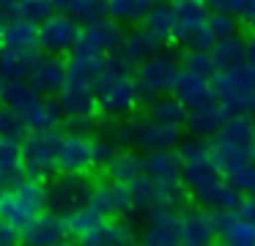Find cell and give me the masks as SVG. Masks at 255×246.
Here are the masks:
<instances>
[{
  "label": "cell",
  "instance_id": "cell-31",
  "mask_svg": "<svg viewBox=\"0 0 255 246\" xmlns=\"http://www.w3.org/2000/svg\"><path fill=\"white\" fill-rule=\"evenodd\" d=\"M39 58H41L39 49L22 52V49L0 47V82L3 80H28Z\"/></svg>",
  "mask_w": 255,
  "mask_h": 246
},
{
  "label": "cell",
  "instance_id": "cell-34",
  "mask_svg": "<svg viewBox=\"0 0 255 246\" xmlns=\"http://www.w3.org/2000/svg\"><path fill=\"white\" fill-rule=\"evenodd\" d=\"M187 104L176 96V93H162V96L151 98L148 101V115L154 120H162V123H173V126H184L187 120Z\"/></svg>",
  "mask_w": 255,
  "mask_h": 246
},
{
  "label": "cell",
  "instance_id": "cell-37",
  "mask_svg": "<svg viewBox=\"0 0 255 246\" xmlns=\"http://www.w3.org/2000/svg\"><path fill=\"white\" fill-rule=\"evenodd\" d=\"M140 25L154 33L162 44L173 41V5H170V0H156L154 8L145 14V19Z\"/></svg>",
  "mask_w": 255,
  "mask_h": 246
},
{
  "label": "cell",
  "instance_id": "cell-15",
  "mask_svg": "<svg viewBox=\"0 0 255 246\" xmlns=\"http://www.w3.org/2000/svg\"><path fill=\"white\" fill-rule=\"evenodd\" d=\"M66 123L85 129L99 118V101H96V87H83V85H63L58 93Z\"/></svg>",
  "mask_w": 255,
  "mask_h": 246
},
{
  "label": "cell",
  "instance_id": "cell-22",
  "mask_svg": "<svg viewBox=\"0 0 255 246\" xmlns=\"http://www.w3.org/2000/svg\"><path fill=\"white\" fill-rule=\"evenodd\" d=\"M228 118H231V112L214 98V101H209V104H200V107L189 109L184 126H187V131L192 137H200V140H209L211 137V140H214L217 131L225 126Z\"/></svg>",
  "mask_w": 255,
  "mask_h": 246
},
{
  "label": "cell",
  "instance_id": "cell-6",
  "mask_svg": "<svg viewBox=\"0 0 255 246\" xmlns=\"http://www.w3.org/2000/svg\"><path fill=\"white\" fill-rule=\"evenodd\" d=\"M214 90L217 101L231 115L236 112H253L255 115V66L242 60L236 66L214 71Z\"/></svg>",
  "mask_w": 255,
  "mask_h": 246
},
{
  "label": "cell",
  "instance_id": "cell-2",
  "mask_svg": "<svg viewBox=\"0 0 255 246\" xmlns=\"http://www.w3.org/2000/svg\"><path fill=\"white\" fill-rule=\"evenodd\" d=\"M96 101H99L102 118L113 120L137 112L140 101H143L137 77H134V63H129L118 49L105 58V69L96 82Z\"/></svg>",
  "mask_w": 255,
  "mask_h": 246
},
{
  "label": "cell",
  "instance_id": "cell-8",
  "mask_svg": "<svg viewBox=\"0 0 255 246\" xmlns=\"http://www.w3.org/2000/svg\"><path fill=\"white\" fill-rule=\"evenodd\" d=\"M94 186L96 180L91 178V172H55L47 178V211L61 216L77 211L91 200Z\"/></svg>",
  "mask_w": 255,
  "mask_h": 246
},
{
  "label": "cell",
  "instance_id": "cell-33",
  "mask_svg": "<svg viewBox=\"0 0 255 246\" xmlns=\"http://www.w3.org/2000/svg\"><path fill=\"white\" fill-rule=\"evenodd\" d=\"M211 58H214L217 69H228V66H236L242 60H247V41H244L239 33L225 38H217L214 44L209 47Z\"/></svg>",
  "mask_w": 255,
  "mask_h": 246
},
{
  "label": "cell",
  "instance_id": "cell-39",
  "mask_svg": "<svg viewBox=\"0 0 255 246\" xmlns=\"http://www.w3.org/2000/svg\"><path fill=\"white\" fill-rule=\"evenodd\" d=\"M102 219H107V216H102L96 208H91L88 202H85L83 208H77V211H72V213H66V227H69V235L72 238H80L83 233H88L91 227H94L96 222H102Z\"/></svg>",
  "mask_w": 255,
  "mask_h": 246
},
{
  "label": "cell",
  "instance_id": "cell-43",
  "mask_svg": "<svg viewBox=\"0 0 255 246\" xmlns=\"http://www.w3.org/2000/svg\"><path fill=\"white\" fill-rule=\"evenodd\" d=\"M0 134L17 137V140H22V137L28 134V126H25V120L19 118L14 109H8L3 101H0Z\"/></svg>",
  "mask_w": 255,
  "mask_h": 246
},
{
  "label": "cell",
  "instance_id": "cell-46",
  "mask_svg": "<svg viewBox=\"0 0 255 246\" xmlns=\"http://www.w3.org/2000/svg\"><path fill=\"white\" fill-rule=\"evenodd\" d=\"M211 11H220V14H231V16H239L244 8L247 0H206Z\"/></svg>",
  "mask_w": 255,
  "mask_h": 246
},
{
  "label": "cell",
  "instance_id": "cell-32",
  "mask_svg": "<svg viewBox=\"0 0 255 246\" xmlns=\"http://www.w3.org/2000/svg\"><path fill=\"white\" fill-rule=\"evenodd\" d=\"M63 123H66V115H63L58 98H50V96L41 98L33 107V112L25 118L28 131H52V129H61Z\"/></svg>",
  "mask_w": 255,
  "mask_h": 246
},
{
  "label": "cell",
  "instance_id": "cell-12",
  "mask_svg": "<svg viewBox=\"0 0 255 246\" xmlns=\"http://www.w3.org/2000/svg\"><path fill=\"white\" fill-rule=\"evenodd\" d=\"M124 25L113 16H99L94 22H85L80 27L77 44H74L72 52H94V55H110L121 47L124 41Z\"/></svg>",
  "mask_w": 255,
  "mask_h": 246
},
{
  "label": "cell",
  "instance_id": "cell-40",
  "mask_svg": "<svg viewBox=\"0 0 255 246\" xmlns=\"http://www.w3.org/2000/svg\"><path fill=\"white\" fill-rule=\"evenodd\" d=\"M55 11L58 8H55L52 0H19V3L11 8V16H22V19H28V22L41 25V22H44L50 14H55Z\"/></svg>",
  "mask_w": 255,
  "mask_h": 246
},
{
  "label": "cell",
  "instance_id": "cell-17",
  "mask_svg": "<svg viewBox=\"0 0 255 246\" xmlns=\"http://www.w3.org/2000/svg\"><path fill=\"white\" fill-rule=\"evenodd\" d=\"M88 205L96 208L102 216H134V202H132L129 183H118V180H110V178H107V183L94 186V194H91Z\"/></svg>",
  "mask_w": 255,
  "mask_h": 246
},
{
  "label": "cell",
  "instance_id": "cell-41",
  "mask_svg": "<svg viewBox=\"0 0 255 246\" xmlns=\"http://www.w3.org/2000/svg\"><path fill=\"white\" fill-rule=\"evenodd\" d=\"M225 178L236 191H242V194H255V159L231 167L225 172Z\"/></svg>",
  "mask_w": 255,
  "mask_h": 246
},
{
  "label": "cell",
  "instance_id": "cell-36",
  "mask_svg": "<svg viewBox=\"0 0 255 246\" xmlns=\"http://www.w3.org/2000/svg\"><path fill=\"white\" fill-rule=\"evenodd\" d=\"M0 172L6 175V186L14 178L25 172V162H22V140L8 134H0Z\"/></svg>",
  "mask_w": 255,
  "mask_h": 246
},
{
  "label": "cell",
  "instance_id": "cell-47",
  "mask_svg": "<svg viewBox=\"0 0 255 246\" xmlns=\"http://www.w3.org/2000/svg\"><path fill=\"white\" fill-rule=\"evenodd\" d=\"M11 244H22V230L8 224L6 219H0V246H11Z\"/></svg>",
  "mask_w": 255,
  "mask_h": 246
},
{
  "label": "cell",
  "instance_id": "cell-5",
  "mask_svg": "<svg viewBox=\"0 0 255 246\" xmlns=\"http://www.w3.org/2000/svg\"><path fill=\"white\" fill-rule=\"evenodd\" d=\"M211 159L222 175L242 162L255 159V118L253 112H236L225 120L211 142Z\"/></svg>",
  "mask_w": 255,
  "mask_h": 246
},
{
  "label": "cell",
  "instance_id": "cell-16",
  "mask_svg": "<svg viewBox=\"0 0 255 246\" xmlns=\"http://www.w3.org/2000/svg\"><path fill=\"white\" fill-rule=\"evenodd\" d=\"M140 241L148 246H176L181 244V213L178 208H159L145 216Z\"/></svg>",
  "mask_w": 255,
  "mask_h": 246
},
{
  "label": "cell",
  "instance_id": "cell-11",
  "mask_svg": "<svg viewBox=\"0 0 255 246\" xmlns=\"http://www.w3.org/2000/svg\"><path fill=\"white\" fill-rule=\"evenodd\" d=\"M61 129L52 131H28L22 137V162L25 172L52 178L58 172V145H61Z\"/></svg>",
  "mask_w": 255,
  "mask_h": 246
},
{
  "label": "cell",
  "instance_id": "cell-4",
  "mask_svg": "<svg viewBox=\"0 0 255 246\" xmlns=\"http://www.w3.org/2000/svg\"><path fill=\"white\" fill-rule=\"evenodd\" d=\"M181 129L184 126L162 123L154 120L148 112L145 115H127L118 118L116 129H113V140L118 142V148H137V151H162V148H178L181 142Z\"/></svg>",
  "mask_w": 255,
  "mask_h": 246
},
{
  "label": "cell",
  "instance_id": "cell-25",
  "mask_svg": "<svg viewBox=\"0 0 255 246\" xmlns=\"http://www.w3.org/2000/svg\"><path fill=\"white\" fill-rule=\"evenodd\" d=\"M107 55H94V52H72L66 60V85H83V87H96L105 69Z\"/></svg>",
  "mask_w": 255,
  "mask_h": 246
},
{
  "label": "cell",
  "instance_id": "cell-48",
  "mask_svg": "<svg viewBox=\"0 0 255 246\" xmlns=\"http://www.w3.org/2000/svg\"><path fill=\"white\" fill-rule=\"evenodd\" d=\"M239 19H242L244 25H247L250 30L255 33V0H247V3H244V8H242V14H239Z\"/></svg>",
  "mask_w": 255,
  "mask_h": 246
},
{
  "label": "cell",
  "instance_id": "cell-14",
  "mask_svg": "<svg viewBox=\"0 0 255 246\" xmlns=\"http://www.w3.org/2000/svg\"><path fill=\"white\" fill-rule=\"evenodd\" d=\"M80 27L83 25H80L74 16L63 14V11H55V14H50L39 25V47L44 49V52H52V55L72 52L74 44H77Z\"/></svg>",
  "mask_w": 255,
  "mask_h": 246
},
{
  "label": "cell",
  "instance_id": "cell-7",
  "mask_svg": "<svg viewBox=\"0 0 255 246\" xmlns=\"http://www.w3.org/2000/svg\"><path fill=\"white\" fill-rule=\"evenodd\" d=\"M173 5V41L189 49H209L214 36L209 33L211 8L206 0H170Z\"/></svg>",
  "mask_w": 255,
  "mask_h": 246
},
{
  "label": "cell",
  "instance_id": "cell-3",
  "mask_svg": "<svg viewBox=\"0 0 255 246\" xmlns=\"http://www.w3.org/2000/svg\"><path fill=\"white\" fill-rule=\"evenodd\" d=\"M41 211H47V178L22 172L0 191V219L25 230Z\"/></svg>",
  "mask_w": 255,
  "mask_h": 246
},
{
  "label": "cell",
  "instance_id": "cell-30",
  "mask_svg": "<svg viewBox=\"0 0 255 246\" xmlns=\"http://www.w3.org/2000/svg\"><path fill=\"white\" fill-rule=\"evenodd\" d=\"M145 159V175L151 178H159V180H181V153L178 148H162V151H148L143 153Z\"/></svg>",
  "mask_w": 255,
  "mask_h": 246
},
{
  "label": "cell",
  "instance_id": "cell-24",
  "mask_svg": "<svg viewBox=\"0 0 255 246\" xmlns=\"http://www.w3.org/2000/svg\"><path fill=\"white\" fill-rule=\"evenodd\" d=\"M176 93L187 109L192 107H200V104H209L217 98V90H214V80L206 74H198V71H189L181 66V74H178V82H176Z\"/></svg>",
  "mask_w": 255,
  "mask_h": 246
},
{
  "label": "cell",
  "instance_id": "cell-27",
  "mask_svg": "<svg viewBox=\"0 0 255 246\" xmlns=\"http://www.w3.org/2000/svg\"><path fill=\"white\" fill-rule=\"evenodd\" d=\"M145 172V159L137 148H118L110 156V162L105 164V175L118 183H132L134 178Z\"/></svg>",
  "mask_w": 255,
  "mask_h": 246
},
{
  "label": "cell",
  "instance_id": "cell-42",
  "mask_svg": "<svg viewBox=\"0 0 255 246\" xmlns=\"http://www.w3.org/2000/svg\"><path fill=\"white\" fill-rule=\"evenodd\" d=\"M181 66L189 71H198V74H206V77H214V71H217V63H214L209 49H189L184 55Z\"/></svg>",
  "mask_w": 255,
  "mask_h": 246
},
{
  "label": "cell",
  "instance_id": "cell-20",
  "mask_svg": "<svg viewBox=\"0 0 255 246\" xmlns=\"http://www.w3.org/2000/svg\"><path fill=\"white\" fill-rule=\"evenodd\" d=\"M72 238L66 227V216L52 211H41L28 227L22 230V241L33 246H47V244H66Z\"/></svg>",
  "mask_w": 255,
  "mask_h": 246
},
{
  "label": "cell",
  "instance_id": "cell-21",
  "mask_svg": "<svg viewBox=\"0 0 255 246\" xmlns=\"http://www.w3.org/2000/svg\"><path fill=\"white\" fill-rule=\"evenodd\" d=\"M28 82L41 93V96H58L61 87L66 85V60H63L61 55L44 52L36 60Z\"/></svg>",
  "mask_w": 255,
  "mask_h": 246
},
{
  "label": "cell",
  "instance_id": "cell-13",
  "mask_svg": "<svg viewBox=\"0 0 255 246\" xmlns=\"http://www.w3.org/2000/svg\"><path fill=\"white\" fill-rule=\"evenodd\" d=\"M96 169L94 137L85 131H63L58 145V172H91Z\"/></svg>",
  "mask_w": 255,
  "mask_h": 246
},
{
  "label": "cell",
  "instance_id": "cell-1",
  "mask_svg": "<svg viewBox=\"0 0 255 246\" xmlns=\"http://www.w3.org/2000/svg\"><path fill=\"white\" fill-rule=\"evenodd\" d=\"M178 153H181V183L184 191L192 197L198 205L209 208V211H233L242 202V191H236L222 169L211 159V145L200 137L189 134L187 140L178 142Z\"/></svg>",
  "mask_w": 255,
  "mask_h": 246
},
{
  "label": "cell",
  "instance_id": "cell-26",
  "mask_svg": "<svg viewBox=\"0 0 255 246\" xmlns=\"http://www.w3.org/2000/svg\"><path fill=\"white\" fill-rule=\"evenodd\" d=\"M41 98L44 96H41L28 80H3L0 82V101L6 104L8 109H14L22 120L33 112V107Z\"/></svg>",
  "mask_w": 255,
  "mask_h": 246
},
{
  "label": "cell",
  "instance_id": "cell-45",
  "mask_svg": "<svg viewBox=\"0 0 255 246\" xmlns=\"http://www.w3.org/2000/svg\"><path fill=\"white\" fill-rule=\"evenodd\" d=\"M118 151V142L110 137H94V153H96V169H105V164L110 162V156Z\"/></svg>",
  "mask_w": 255,
  "mask_h": 246
},
{
  "label": "cell",
  "instance_id": "cell-35",
  "mask_svg": "<svg viewBox=\"0 0 255 246\" xmlns=\"http://www.w3.org/2000/svg\"><path fill=\"white\" fill-rule=\"evenodd\" d=\"M156 0H105L107 16L118 19L121 25H140Z\"/></svg>",
  "mask_w": 255,
  "mask_h": 246
},
{
  "label": "cell",
  "instance_id": "cell-38",
  "mask_svg": "<svg viewBox=\"0 0 255 246\" xmlns=\"http://www.w3.org/2000/svg\"><path fill=\"white\" fill-rule=\"evenodd\" d=\"M52 3H55L58 11L74 16L80 25H85V22H94V19H99V16L107 14L105 0H52Z\"/></svg>",
  "mask_w": 255,
  "mask_h": 246
},
{
  "label": "cell",
  "instance_id": "cell-50",
  "mask_svg": "<svg viewBox=\"0 0 255 246\" xmlns=\"http://www.w3.org/2000/svg\"><path fill=\"white\" fill-rule=\"evenodd\" d=\"M17 3H19V0H0V5H3V8H8V11H11Z\"/></svg>",
  "mask_w": 255,
  "mask_h": 246
},
{
  "label": "cell",
  "instance_id": "cell-44",
  "mask_svg": "<svg viewBox=\"0 0 255 246\" xmlns=\"http://www.w3.org/2000/svg\"><path fill=\"white\" fill-rule=\"evenodd\" d=\"M209 33L217 38H225V36H233V33H239V25H236V16L231 14H220V11H211L209 16Z\"/></svg>",
  "mask_w": 255,
  "mask_h": 246
},
{
  "label": "cell",
  "instance_id": "cell-49",
  "mask_svg": "<svg viewBox=\"0 0 255 246\" xmlns=\"http://www.w3.org/2000/svg\"><path fill=\"white\" fill-rule=\"evenodd\" d=\"M247 63L255 66V33L247 38Z\"/></svg>",
  "mask_w": 255,
  "mask_h": 246
},
{
  "label": "cell",
  "instance_id": "cell-23",
  "mask_svg": "<svg viewBox=\"0 0 255 246\" xmlns=\"http://www.w3.org/2000/svg\"><path fill=\"white\" fill-rule=\"evenodd\" d=\"M217 241L225 246H255V222L233 208V211H217Z\"/></svg>",
  "mask_w": 255,
  "mask_h": 246
},
{
  "label": "cell",
  "instance_id": "cell-18",
  "mask_svg": "<svg viewBox=\"0 0 255 246\" xmlns=\"http://www.w3.org/2000/svg\"><path fill=\"white\" fill-rule=\"evenodd\" d=\"M77 241L88 246H127L140 241V235L134 233V227L124 216H107L102 222H96L88 233H83Z\"/></svg>",
  "mask_w": 255,
  "mask_h": 246
},
{
  "label": "cell",
  "instance_id": "cell-9",
  "mask_svg": "<svg viewBox=\"0 0 255 246\" xmlns=\"http://www.w3.org/2000/svg\"><path fill=\"white\" fill-rule=\"evenodd\" d=\"M178 74H181V63L170 52H165V49H159L156 55L140 60L134 66V77H137L143 101H151V98L162 96V93H173L176 90V82H178Z\"/></svg>",
  "mask_w": 255,
  "mask_h": 246
},
{
  "label": "cell",
  "instance_id": "cell-19",
  "mask_svg": "<svg viewBox=\"0 0 255 246\" xmlns=\"http://www.w3.org/2000/svg\"><path fill=\"white\" fill-rule=\"evenodd\" d=\"M217 211H209V208L198 205L189 208V211L181 213V244L187 246H206L211 241H217Z\"/></svg>",
  "mask_w": 255,
  "mask_h": 246
},
{
  "label": "cell",
  "instance_id": "cell-28",
  "mask_svg": "<svg viewBox=\"0 0 255 246\" xmlns=\"http://www.w3.org/2000/svg\"><path fill=\"white\" fill-rule=\"evenodd\" d=\"M159 49H162V41H159V38H156L151 30H145V27L140 25V27H134V30H127V33H124V41H121V47H118V52H121L124 58L129 60V63L137 66L140 60L156 55Z\"/></svg>",
  "mask_w": 255,
  "mask_h": 246
},
{
  "label": "cell",
  "instance_id": "cell-51",
  "mask_svg": "<svg viewBox=\"0 0 255 246\" xmlns=\"http://www.w3.org/2000/svg\"><path fill=\"white\" fill-rule=\"evenodd\" d=\"M3 189H6V175L0 172V191H3Z\"/></svg>",
  "mask_w": 255,
  "mask_h": 246
},
{
  "label": "cell",
  "instance_id": "cell-29",
  "mask_svg": "<svg viewBox=\"0 0 255 246\" xmlns=\"http://www.w3.org/2000/svg\"><path fill=\"white\" fill-rule=\"evenodd\" d=\"M0 47H8V49H41L39 47V25L36 22H28L22 16H11L0 33Z\"/></svg>",
  "mask_w": 255,
  "mask_h": 246
},
{
  "label": "cell",
  "instance_id": "cell-10",
  "mask_svg": "<svg viewBox=\"0 0 255 246\" xmlns=\"http://www.w3.org/2000/svg\"><path fill=\"white\" fill-rule=\"evenodd\" d=\"M129 189H132L134 213H140V216H148L151 211H159V208H178L187 197L181 180H159L145 172L134 178Z\"/></svg>",
  "mask_w": 255,
  "mask_h": 246
}]
</instances>
